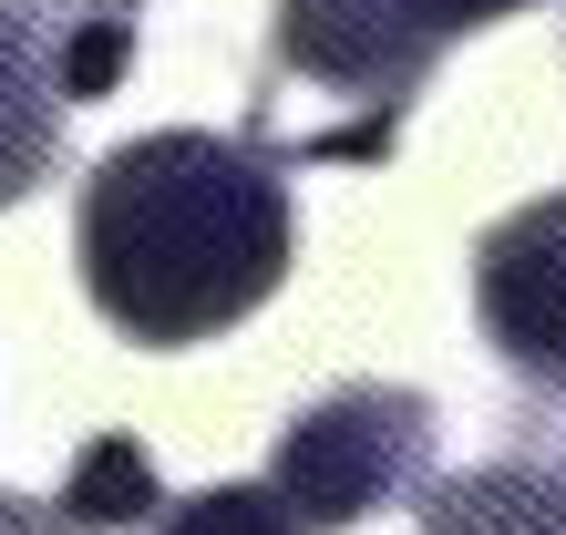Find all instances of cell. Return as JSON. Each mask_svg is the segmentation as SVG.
Returning <instances> with one entry per match:
<instances>
[{
    "instance_id": "cell-11",
    "label": "cell",
    "mask_w": 566,
    "mask_h": 535,
    "mask_svg": "<svg viewBox=\"0 0 566 535\" xmlns=\"http://www.w3.org/2000/svg\"><path fill=\"white\" fill-rule=\"evenodd\" d=\"M73 11H114V21H135V11H145V0H73Z\"/></svg>"
},
{
    "instance_id": "cell-8",
    "label": "cell",
    "mask_w": 566,
    "mask_h": 535,
    "mask_svg": "<svg viewBox=\"0 0 566 535\" xmlns=\"http://www.w3.org/2000/svg\"><path fill=\"white\" fill-rule=\"evenodd\" d=\"M124 62H135V21H114V11H73V21H52L62 104H104V93L124 83Z\"/></svg>"
},
{
    "instance_id": "cell-9",
    "label": "cell",
    "mask_w": 566,
    "mask_h": 535,
    "mask_svg": "<svg viewBox=\"0 0 566 535\" xmlns=\"http://www.w3.org/2000/svg\"><path fill=\"white\" fill-rule=\"evenodd\" d=\"M155 535H298V515L279 505V484H207L155 505Z\"/></svg>"
},
{
    "instance_id": "cell-10",
    "label": "cell",
    "mask_w": 566,
    "mask_h": 535,
    "mask_svg": "<svg viewBox=\"0 0 566 535\" xmlns=\"http://www.w3.org/2000/svg\"><path fill=\"white\" fill-rule=\"evenodd\" d=\"M0 535H83V525L62 515V505H42V494H11V484H0Z\"/></svg>"
},
{
    "instance_id": "cell-3",
    "label": "cell",
    "mask_w": 566,
    "mask_h": 535,
    "mask_svg": "<svg viewBox=\"0 0 566 535\" xmlns=\"http://www.w3.org/2000/svg\"><path fill=\"white\" fill-rule=\"evenodd\" d=\"M505 11H525V0H279V62L391 114L463 31Z\"/></svg>"
},
{
    "instance_id": "cell-4",
    "label": "cell",
    "mask_w": 566,
    "mask_h": 535,
    "mask_svg": "<svg viewBox=\"0 0 566 535\" xmlns=\"http://www.w3.org/2000/svg\"><path fill=\"white\" fill-rule=\"evenodd\" d=\"M474 319L494 360L566 412V186L536 196V207L494 217L474 248Z\"/></svg>"
},
{
    "instance_id": "cell-1",
    "label": "cell",
    "mask_w": 566,
    "mask_h": 535,
    "mask_svg": "<svg viewBox=\"0 0 566 535\" xmlns=\"http://www.w3.org/2000/svg\"><path fill=\"white\" fill-rule=\"evenodd\" d=\"M73 258L93 310L124 340L145 350L217 340L248 310H269L298 258L289 155L269 134H196V124L135 134L83 176Z\"/></svg>"
},
{
    "instance_id": "cell-2",
    "label": "cell",
    "mask_w": 566,
    "mask_h": 535,
    "mask_svg": "<svg viewBox=\"0 0 566 535\" xmlns=\"http://www.w3.org/2000/svg\"><path fill=\"white\" fill-rule=\"evenodd\" d=\"M279 505L298 515V535H350L391 505H412L432 484V401L412 381H340L279 432L269 453Z\"/></svg>"
},
{
    "instance_id": "cell-5",
    "label": "cell",
    "mask_w": 566,
    "mask_h": 535,
    "mask_svg": "<svg viewBox=\"0 0 566 535\" xmlns=\"http://www.w3.org/2000/svg\"><path fill=\"white\" fill-rule=\"evenodd\" d=\"M62 165V73H52V21L0 0V217Z\"/></svg>"
},
{
    "instance_id": "cell-6",
    "label": "cell",
    "mask_w": 566,
    "mask_h": 535,
    "mask_svg": "<svg viewBox=\"0 0 566 535\" xmlns=\"http://www.w3.org/2000/svg\"><path fill=\"white\" fill-rule=\"evenodd\" d=\"M422 535H566V463L556 453H494L453 484H422Z\"/></svg>"
},
{
    "instance_id": "cell-7",
    "label": "cell",
    "mask_w": 566,
    "mask_h": 535,
    "mask_svg": "<svg viewBox=\"0 0 566 535\" xmlns=\"http://www.w3.org/2000/svg\"><path fill=\"white\" fill-rule=\"evenodd\" d=\"M165 484H155V453L135 443V432H93V443L73 453V484H62V515H73L83 535H124V525H155Z\"/></svg>"
}]
</instances>
